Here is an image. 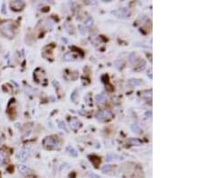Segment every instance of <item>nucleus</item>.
Listing matches in <instances>:
<instances>
[{
    "instance_id": "obj_5",
    "label": "nucleus",
    "mask_w": 202,
    "mask_h": 178,
    "mask_svg": "<svg viewBox=\"0 0 202 178\" xmlns=\"http://www.w3.org/2000/svg\"><path fill=\"white\" fill-rule=\"evenodd\" d=\"M69 126H70V128L72 129L73 131H77L78 129L81 128L82 123H81V122L78 120V119L72 118L69 120Z\"/></svg>"
},
{
    "instance_id": "obj_21",
    "label": "nucleus",
    "mask_w": 202,
    "mask_h": 178,
    "mask_svg": "<svg viewBox=\"0 0 202 178\" xmlns=\"http://www.w3.org/2000/svg\"><path fill=\"white\" fill-rule=\"evenodd\" d=\"M59 127H60V128H62V129H64L65 131H66V128L65 124H63V122H60V123H59Z\"/></svg>"
},
{
    "instance_id": "obj_11",
    "label": "nucleus",
    "mask_w": 202,
    "mask_h": 178,
    "mask_svg": "<svg viewBox=\"0 0 202 178\" xmlns=\"http://www.w3.org/2000/svg\"><path fill=\"white\" fill-rule=\"evenodd\" d=\"M145 67H146V62L144 60H140L139 64H138V66L136 67L135 69H136L137 71H141V70H143V69H145Z\"/></svg>"
},
{
    "instance_id": "obj_10",
    "label": "nucleus",
    "mask_w": 202,
    "mask_h": 178,
    "mask_svg": "<svg viewBox=\"0 0 202 178\" xmlns=\"http://www.w3.org/2000/svg\"><path fill=\"white\" fill-rule=\"evenodd\" d=\"M66 152L68 153L69 155H71L72 156H77V152H76L75 149H74V148L70 146H68L66 147Z\"/></svg>"
},
{
    "instance_id": "obj_2",
    "label": "nucleus",
    "mask_w": 202,
    "mask_h": 178,
    "mask_svg": "<svg viewBox=\"0 0 202 178\" xmlns=\"http://www.w3.org/2000/svg\"><path fill=\"white\" fill-rule=\"evenodd\" d=\"M1 32L2 33L8 37V38H13L15 35V32H14V28L13 25L10 22H7V23H4L1 26Z\"/></svg>"
},
{
    "instance_id": "obj_20",
    "label": "nucleus",
    "mask_w": 202,
    "mask_h": 178,
    "mask_svg": "<svg viewBox=\"0 0 202 178\" xmlns=\"http://www.w3.org/2000/svg\"><path fill=\"white\" fill-rule=\"evenodd\" d=\"M89 175H90V177H91V178H100L99 176L95 175L94 174H92V173H89Z\"/></svg>"
},
{
    "instance_id": "obj_4",
    "label": "nucleus",
    "mask_w": 202,
    "mask_h": 178,
    "mask_svg": "<svg viewBox=\"0 0 202 178\" xmlns=\"http://www.w3.org/2000/svg\"><path fill=\"white\" fill-rule=\"evenodd\" d=\"M30 155V149L28 147H22L21 149H19L16 153V159L19 161H25L27 157Z\"/></svg>"
},
{
    "instance_id": "obj_17",
    "label": "nucleus",
    "mask_w": 202,
    "mask_h": 178,
    "mask_svg": "<svg viewBox=\"0 0 202 178\" xmlns=\"http://www.w3.org/2000/svg\"><path fill=\"white\" fill-rule=\"evenodd\" d=\"M142 96L144 97H151L152 96V91L151 90H147V91H144L142 92Z\"/></svg>"
},
{
    "instance_id": "obj_22",
    "label": "nucleus",
    "mask_w": 202,
    "mask_h": 178,
    "mask_svg": "<svg viewBox=\"0 0 202 178\" xmlns=\"http://www.w3.org/2000/svg\"><path fill=\"white\" fill-rule=\"evenodd\" d=\"M1 142H2V140H1V138H0V144H1Z\"/></svg>"
},
{
    "instance_id": "obj_12",
    "label": "nucleus",
    "mask_w": 202,
    "mask_h": 178,
    "mask_svg": "<svg viewBox=\"0 0 202 178\" xmlns=\"http://www.w3.org/2000/svg\"><path fill=\"white\" fill-rule=\"evenodd\" d=\"M129 84L132 86H137L142 85V81L138 80V79H130L129 81Z\"/></svg>"
},
{
    "instance_id": "obj_3",
    "label": "nucleus",
    "mask_w": 202,
    "mask_h": 178,
    "mask_svg": "<svg viewBox=\"0 0 202 178\" xmlns=\"http://www.w3.org/2000/svg\"><path fill=\"white\" fill-rule=\"evenodd\" d=\"M112 117H113L112 113L109 110H102V111H100L99 113H96V118L101 122L110 121L111 119H112Z\"/></svg>"
},
{
    "instance_id": "obj_18",
    "label": "nucleus",
    "mask_w": 202,
    "mask_h": 178,
    "mask_svg": "<svg viewBox=\"0 0 202 178\" xmlns=\"http://www.w3.org/2000/svg\"><path fill=\"white\" fill-rule=\"evenodd\" d=\"M136 59H137V56H136V54L132 53V54H130V55H129V61H130V63L134 64V63H135V61H136Z\"/></svg>"
},
{
    "instance_id": "obj_7",
    "label": "nucleus",
    "mask_w": 202,
    "mask_h": 178,
    "mask_svg": "<svg viewBox=\"0 0 202 178\" xmlns=\"http://www.w3.org/2000/svg\"><path fill=\"white\" fill-rule=\"evenodd\" d=\"M114 14L116 15L117 16H120V17H127L129 15V10L128 8H121V9H119L117 10L116 12H114Z\"/></svg>"
},
{
    "instance_id": "obj_1",
    "label": "nucleus",
    "mask_w": 202,
    "mask_h": 178,
    "mask_svg": "<svg viewBox=\"0 0 202 178\" xmlns=\"http://www.w3.org/2000/svg\"><path fill=\"white\" fill-rule=\"evenodd\" d=\"M43 145L47 149H57L59 147V142L54 137H47L43 140Z\"/></svg>"
},
{
    "instance_id": "obj_13",
    "label": "nucleus",
    "mask_w": 202,
    "mask_h": 178,
    "mask_svg": "<svg viewBox=\"0 0 202 178\" xmlns=\"http://www.w3.org/2000/svg\"><path fill=\"white\" fill-rule=\"evenodd\" d=\"M129 142L131 143L132 145H136V146H140L142 144V142L140 140H137V138H129Z\"/></svg>"
},
{
    "instance_id": "obj_15",
    "label": "nucleus",
    "mask_w": 202,
    "mask_h": 178,
    "mask_svg": "<svg viewBox=\"0 0 202 178\" xmlns=\"http://www.w3.org/2000/svg\"><path fill=\"white\" fill-rule=\"evenodd\" d=\"M112 169V165H105L102 167V172L103 173H110Z\"/></svg>"
},
{
    "instance_id": "obj_6",
    "label": "nucleus",
    "mask_w": 202,
    "mask_h": 178,
    "mask_svg": "<svg viewBox=\"0 0 202 178\" xmlns=\"http://www.w3.org/2000/svg\"><path fill=\"white\" fill-rule=\"evenodd\" d=\"M10 6L15 11H20L24 6V3L23 1H14L10 3Z\"/></svg>"
},
{
    "instance_id": "obj_8",
    "label": "nucleus",
    "mask_w": 202,
    "mask_h": 178,
    "mask_svg": "<svg viewBox=\"0 0 202 178\" xmlns=\"http://www.w3.org/2000/svg\"><path fill=\"white\" fill-rule=\"evenodd\" d=\"M95 101H96V104H97L98 105H103L105 103L107 102V97L103 94L98 95H96V97H95Z\"/></svg>"
},
{
    "instance_id": "obj_9",
    "label": "nucleus",
    "mask_w": 202,
    "mask_h": 178,
    "mask_svg": "<svg viewBox=\"0 0 202 178\" xmlns=\"http://www.w3.org/2000/svg\"><path fill=\"white\" fill-rule=\"evenodd\" d=\"M18 170H19V172H20L22 175H28L29 173L31 172L30 168L27 167L26 165H19L18 166Z\"/></svg>"
},
{
    "instance_id": "obj_16",
    "label": "nucleus",
    "mask_w": 202,
    "mask_h": 178,
    "mask_svg": "<svg viewBox=\"0 0 202 178\" xmlns=\"http://www.w3.org/2000/svg\"><path fill=\"white\" fill-rule=\"evenodd\" d=\"M131 129H132V131H134V132H137V133H140V131H141V129L138 126V125H136V124H134V125H132L131 126Z\"/></svg>"
},
{
    "instance_id": "obj_19",
    "label": "nucleus",
    "mask_w": 202,
    "mask_h": 178,
    "mask_svg": "<svg viewBox=\"0 0 202 178\" xmlns=\"http://www.w3.org/2000/svg\"><path fill=\"white\" fill-rule=\"evenodd\" d=\"M92 24H93V19H92L91 17H89L87 21L85 22V25H86V26H90Z\"/></svg>"
},
{
    "instance_id": "obj_14",
    "label": "nucleus",
    "mask_w": 202,
    "mask_h": 178,
    "mask_svg": "<svg viewBox=\"0 0 202 178\" xmlns=\"http://www.w3.org/2000/svg\"><path fill=\"white\" fill-rule=\"evenodd\" d=\"M6 160V154L3 151H0V165H3Z\"/></svg>"
},
{
    "instance_id": "obj_23",
    "label": "nucleus",
    "mask_w": 202,
    "mask_h": 178,
    "mask_svg": "<svg viewBox=\"0 0 202 178\" xmlns=\"http://www.w3.org/2000/svg\"><path fill=\"white\" fill-rule=\"evenodd\" d=\"M28 178H34V177H33V176H29Z\"/></svg>"
}]
</instances>
